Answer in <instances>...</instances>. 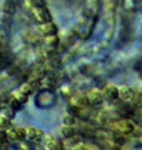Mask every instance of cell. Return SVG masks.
Wrapping results in <instances>:
<instances>
[{
	"mask_svg": "<svg viewBox=\"0 0 142 150\" xmlns=\"http://www.w3.org/2000/svg\"><path fill=\"white\" fill-rule=\"evenodd\" d=\"M59 41H60V39H59L58 34L45 36V39H44V43H45V45L47 46V48H56V46L59 45Z\"/></svg>",
	"mask_w": 142,
	"mask_h": 150,
	"instance_id": "4fadbf2b",
	"label": "cell"
},
{
	"mask_svg": "<svg viewBox=\"0 0 142 150\" xmlns=\"http://www.w3.org/2000/svg\"><path fill=\"white\" fill-rule=\"evenodd\" d=\"M87 99L90 101V105H101L103 100H105V98H103V94L101 90H98V89H91L87 94Z\"/></svg>",
	"mask_w": 142,
	"mask_h": 150,
	"instance_id": "8992f818",
	"label": "cell"
},
{
	"mask_svg": "<svg viewBox=\"0 0 142 150\" xmlns=\"http://www.w3.org/2000/svg\"><path fill=\"white\" fill-rule=\"evenodd\" d=\"M112 129L118 134L129 135L135 131V125L129 119H118L112 123Z\"/></svg>",
	"mask_w": 142,
	"mask_h": 150,
	"instance_id": "6da1fadb",
	"label": "cell"
},
{
	"mask_svg": "<svg viewBox=\"0 0 142 150\" xmlns=\"http://www.w3.org/2000/svg\"><path fill=\"white\" fill-rule=\"evenodd\" d=\"M71 105L79 106V108H87L90 105V101L87 99V95H75L71 99Z\"/></svg>",
	"mask_w": 142,
	"mask_h": 150,
	"instance_id": "30bf717a",
	"label": "cell"
},
{
	"mask_svg": "<svg viewBox=\"0 0 142 150\" xmlns=\"http://www.w3.org/2000/svg\"><path fill=\"white\" fill-rule=\"evenodd\" d=\"M6 135H8V140H9V142H11V143H20L26 137V129L20 128V126H18V128H13V126H11V128L6 131Z\"/></svg>",
	"mask_w": 142,
	"mask_h": 150,
	"instance_id": "3957f363",
	"label": "cell"
},
{
	"mask_svg": "<svg viewBox=\"0 0 142 150\" xmlns=\"http://www.w3.org/2000/svg\"><path fill=\"white\" fill-rule=\"evenodd\" d=\"M27 144H24V143H21L20 145H19V150H30V148L29 146H26Z\"/></svg>",
	"mask_w": 142,
	"mask_h": 150,
	"instance_id": "cb8c5ba5",
	"label": "cell"
},
{
	"mask_svg": "<svg viewBox=\"0 0 142 150\" xmlns=\"http://www.w3.org/2000/svg\"><path fill=\"white\" fill-rule=\"evenodd\" d=\"M74 150H89V148L86 146V145H82V144H79L77 146H75Z\"/></svg>",
	"mask_w": 142,
	"mask_h": 150,
	"instance_id": "603a6c76",
	"label": "cell"
},
{
	"mask_svg": "<svg viewBox=\"0 0 142 150\" xmlns=\"http://www.w3.org/2000/svg\"><path fill=\"white\" fill-rule=\"evenodd\" d=\"M31 13L34 15L35 20L42 24V23H49L53 21V16H51L50 10L46 6H39V8H31Z\"/></svg>",
	"mask_w": 142,
	"mask_h": 150,
	"instance_id": "7a4b0ae2",
	"label": "cell"
},
{
	"mask_svg": "<svg viewBox=\"0 0 142 150\" xmlns=\"http://www.w3.org/2000/svg\"><path fill=\"white\" fill-rule=\"evenodd\" d=\"M44 144H45V149L46 150H60L61 148V143L56 139L53 134H45L44 135Z\"/></svg>",
	"mask_w": 142,
	"mask_h": 150,
	"instance_id": "ba28073f",
	"label": "cell"
},
{
	"mask_svg": "<svg viewBox=\"0 0 142 150\" xmlns=\"http://www.w3.org/2000/svg\"><path fill=\"white\" fill-rule=\"evenodd\" d=\"M102 94H103L105 100H107V101H115L117 99H120V96H118V88L115 84H107V85L103 88Z\"/></svg>",
	"mask_w": 142,
	"mask_h": 150,
	"instance_id": "5b68a950",
	"label": "cell"
},
{
	"mask_svg": "<svg viewBox=\"0 0 142 150\" xmlns=\"http://www.w3.org/2000/svg\"><path fill=\"white\" fill-rule=\"evenodd\" d=\"M44 131L37 129V128H34V126H29L26 128V137L25 139H27L29 142H32V143H40L44 140Z\"/></svg>",
	"mask_w": 142,
	"mask_h": 150,
	"instance_id": "277c9868",
	"label": "cell"
},
{
	"mask_svg": "<svg viewBox=\"0 0 142 150\" xmlns=\"http://www.w3.org/2000/svg\"><path fill=\"white\" fill-rule=\"evenodd\" d=\"M45 65H47V67H50L51 69H58V68L60 67V65H61V60H60L59 56L53 55V56H50V58L46 60Z\"/></svg>",
	"mask_w": 142,
	"mask_h": 150,
	"instance_id": "9a60e30c",
	"label": "cell"
},
{
	"mask_svg": "<svg viewBox=\"0 0 142 150\" xmlns=\"http://www.w3.org/2000/svg\"><path fill=\"white\" fill-rule=\"evenodd\" d=\"M39 33L44 36H50V35H55L58 34V25L53 21L49 23H42L39 25Z\"/></svg>",
	"mask_w": 142,
	"mask_h": 150,
	"instance_id": "52a82bcc",
	"label": "cell"
},
{
	"mask_svg": "<svg viewBox=\"0 0 142 150\" xmlns=\"http://www.w3.org/2000/svg\"><path fill=\"white\" fill-rule=\"evenodd\" d=\"M13 126L10 116L8 115H0V130L3 131H8Z\"/></svg>",
	"mask_w": 142,
	"mask_h": 150,
	"instance_id": "5bb4252c",
	"label": "cell"
},
{
	"mask_svg": "<svg viewBox=\"0 0 142 150\" xmlns=\"http://www.w3.org/2000/svg\"><path fill=\"white\" fill-rule=\"evenodd\" d=\"M31 8H39V6H45V0H27Z\"/></svg>",
	"mask_w": 142,
	"mask_h": 150,
	"instance_id": "7402d4cb",
	"label": "cell"
},
{
	"mask_svg": "<svg viewBox=\"0 0 142 150\" xmlns=\"http://www.w3.org/2000/svg\"><path fill=\"white\" fill-rule=\"evenodd\" d=\"M131 101H132V104H134L135 106L141 105V104H142V93H141V91H136V93L134 94V96H132Z\"/></svg>",
	"mask_w": 142,
	"mask_h": 150,
	"instance_id": "44dd1931",
	"label": "cell"
},
{
	"mask_svg": "<svg viewBox=\"0 0 142 150\" xmlns=\"http://www.w3.org/2000/svg\"><path fill=\"white\" fill-rule=\"evenodd\" d=\"M31 76L41 81L42 79L46 76V69H45L44 65H39V67H36V68L34 69V71L31 73Z\"/></svg>",
	"mask_w": 142,
	"mask_h": 150,
	"instance_id": "7c38bea8",
	"label": "cell"
},
{
	"mask_svg": "<svg viewBox=\"0 0 142 150\" xmlns=\"http://www.w3.org/2000/svg\"><path fill=\"white\" fill-rule=\"evenodd\" d=\"M75 123H76V116L72 115L71 112H67V114H65L63 116V124L64 125H71V126H74Z\"/></svg>",
	"mask_w": 142,
	"mask_h": 150,
	"instance_id": "ac0fdd59",
	"label": "cell"
},
{
	"mask_svg": "<svg viewBox=\"0 0 142 150\" xmlns=\"http://www.w3.org/2000/svg\"><path fill=\"white\" fill-rule=\"evenodd\" d=\"M97 0H87L86 3V11L89 13V16H93L95 11L97 10Z\"/></svg>",
	"mask_w": 142,
	"mask_h": 150,
	"instance_id": "2e32d148",
	"label": "cell"
},
{
	"mask_svg": "<svg viewBox=\"0 0 142 150\" xmlns=\"http://www.w3.org/2000/svg\"><path fill=\"white\" fill-rule=\"evenodd\" d=\"M110 150H121V149H120V146H117V144H116V145H113Z\"/></svg>",
	"mask_w": 142,
	"mask_h": 150,
	"instance_id": "d4e9b609",
	"label": "cell"
},
{
	"mask_svg": "<svg viewBox=\"0 0 142 150\" xmlns=\"http://www.w3.org/2000/svg\"><path fill=\"white\" fill-rule=\"evenodd\" d=\"M19 90H20L22 94H25V95H31V93L34 91V88H32L29 83H24L20 85V88H19Z\"/></svg>",
	"mask_w": 142,
	"mask_h": 150,
	"instance_id": "ffe728a7",
	"label": "cell"
},
{
	"mask_svg": "<svg viewBox=\"0 0 142 150\" xmlns=\"http://www.w3.org/2000/svg\"><path fill=\"white\" fill-rule=\"evenodd\" d=\"M13 98L15 100H18L20 104L22 105V104H25V103L27 101V95H25V94H22L20 90H18V91H15V93H13Z\"/></svg>",
	"mask_w": 142,
	"mask_h": 150,
	"instance_id": "d6986e66",
	"label": "cell"
},
{
	"mask_svg": "<svg viewBox=\"0 0 142 150\" xmlns=\"http://www.w3.org/2000/svg\"><path fill=\"white\" fill-rule=\"evenodd\" d=\"M60 150H65V149H63V148H61V149H60Z\"/></svg>",
	"mask_w": 142,
	"mask_h": 150,
	"instance_id": "484cf974",
	"label": "cell"
},
{
	"mask_svg": "<svg viewBox=\"0 0 142 150\" xmlns=\"http://www.w3.org/2000/svg\"><path fill=\"white\" fill-rule=\"evenodd\" d=\"M8 146H9V140L6 131L0 130V150H8Z\"/></svg>",
	"mask_w": 142,
	"mask_h": 150,
	"instance_id": "e0dca14e",
	"label": "cell"
},
{
	"mask_svg": "<svg viewBox=\"0 0 142 150\" xmlns=\"http://www.w3.org/2000/svg\"><path fill=\"white\" fill-rule=\"evenodd\" d=\"M135 91L132 90V88L129 85H122L118 88V96L122 101H131L132 96H134Z\"/></svg>",
	"mask_w": 142,
	"mask_h": 150,
	"instance_id": "9c48e42d",
	"label": "cell"
},
{
	"mask_svg": "<svg viewBox=\"0 0 142 150\" xmlns=\"http://www.w3.org/2000/svg\"><path fill=\"white\" fill-rule=\"evenodd\" d=\"M60 134L63 135V138L70 139V138H72L76 135V129L71 125H64L63 124V126L60 128Z\"/></svg>",
	"mask_w": 142,
	"mask_h": 150,
	"instance_id": "8fae6325",
	"label": "cell"
}]
</instances>
